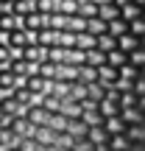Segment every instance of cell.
I'll use <instances>...</instances> for the list:
<instances>
[{
	"label": "cell",
	"instance_id": "obj_1",
	"mask_svg": "<svg viewBox=\"0 0 145 151\" xmlns=\"http://www.w3.org/2000/svg\"><path fill=\"white\" fill-rule=\"evenodd\" d=\"M6 45L14 50V56H22V48H28V31L25 28H14L11 34H6Z\"/></svg>",
	"mask_w": 145,
	"mask_h": 151
},
{
	"label": "cell",
	"instance_id": "obj_2",
	"mask_svg": "<svg viewBox=\"0 0 145 151\" xmlns=\"http://www.w3.org/2000/svg\"><path fill=\"white\" fill-rule=\"evenodd\" d=\"M11 98L20 104V109H22V112H25L28 106H34V104H39V101H42V98H36V95H34V92L28 90L25 84H17L14 90H11Z\"/></svg>",
	"mask_w": 145,
	"mask_h": 151
},
{
	"label": "cell",
	"instance_id": "obj_3",
	"mask_svg": "<svg viewBox=\"0 0 145 151\" xmlns=\"http://www.w3.org/2000/svg\"><path fill=\"white\" fill-rule=\"evenodd\" d=\"M9 126L20 134V140H25V137H34V132L39 129V126H34L31 120L25 118V115H14V118H9Z\"/></svg>",
	"mask_w": 145,
	"mask_h": 151
},
{
	"label": "cell",
	"instance_id": "obj_4",
	"mask_svg": "<svg viewBox=\"0 0 145 151\" xmlns=\"http://www.w3.org/2000/svg\"><path fill=\"white\" fill-rule=\"evenodd\" d=\"M9 67H11V73H14L20 81H25L28 76H34V73H36V65H31V62H28V59H22V56H14Z\"/></svg>",
	"mask_w": 145,
	"mask_h": 151
},
{
	"label": "cell",
	"instance_id": "obj_5",
	"mask_svg": "<svg viewBox=\"0 0 145 151\" xmlns=\"http://www.w3.org/2000/svg\"><path fill=\"white\" fill-rule=\"evenodd\" d=\"M22 115H25L34 126H48V120H50V115H53V112H48L42 104H34V106H28Z\"/></svg>",
	"mask_w": 145,
	"mask_h": 151
},
{
	"label": "cell",
	"instance_id": "obj_6",
	"mask_svg": "<svg viewBox=\"0 0 145 151\" xmlns=\"http://www.w3.org/2000/svg\"><path fill=\"white\" fill-rule=\"evenodd\" d=\"M22 84H25V87H28V90H31L36 98H42V95H48V92H50V81H48V78H42V76H36V73H34V76H28Z\"/></svg>",
	"mask_w": 145,
	"mask_h": 151
},
{
	"label": "cell",
	"instance_id": "obj_7",
	"mask_svg": "<svg viewBox=\"0 0 145 151\" xmlns=\"http://www.w3.org/2000/svg\"><path fill=\"white\" fill-rule=\"evenodd\" d=\"M126 129H129V123L123 120V115H114V118H106V120H103V132H106V137L126 134Z\"/></svg>",
	"mask_w": 145,
	"mask_h": 151
},
{
	"label": "cell",
	"instance_id": "obj_8",
	"mask_svg": "<svg viewBox=\"0 0 145 151\" xmlns=\"http://www.w3.org/2000/svg\"><path fill=\"white\" fill-rule=\"evenodd\" d=\"M17 84H22V81L11 73V67H0V95H9Z\"/></svg>",
	"mask_w": 145,
	"mask_h": 151
},
{
	"label": "cell",
	"instance_id": "obj_9",
	"mask_svg": "<svg viewBox=\"0 0 145 151\" xmlns=\"http://www.w3.org/2000/svg\"><path fill=\"white\" fill-rule=\"evenodd\" d=\"M17 143H20V134H17V132L11 129L9 123H3V126H0V151H6V148H14Z\"/></svg>",
	"mask_w": 145,
	"mask_h": 151
},
{
	"label": "cell",
	"instance_id": "obj_10",
	"mask_svg": "<svg viewBox=\"0 0 145 151\" xmlns=\"http://www.w3.org/2000/svg\"><path fill=\"white\" fill-rule=\"evenodd\" d=\"M14 28H20V17L11 14V11H3V14H0V39H3L6 34H11Z\"/></svg>",
	"mask_w": 145,
	"mask_h": 151
},
{
	"label": "cell",
	"instance_id": "obj_11",
	"mask_svg": "<svg viewBox=\"0 0 145 151\" xmlns=\"http://www.w3.org/2000/svg\"><path fill=\"white\" fill-rule=\"evenodd\" d=\"M34 11H36V0H14L11 3V14H17V17H28Z\"/></svg>",
	"mask_w": 145,
	"mask_h": 151
},
{
	"label": "cell",
	"instance_id": "obj_12",
	"mask_svg": "<svg viewBox=\"0 0 145 151\" xmlns=\"http://www.w3.org/2000/svg\"><path fill=\"white\" fill-rule=\"evenodd\" d=\"M84 65L86 67H101V65H106V53L103 50H98V48H92V50H84Z\"/></svg>",
	"mask_w": 145,
	"mask_h": 151
},
{
	"label": "cell",
	"instance_id": "obj_13",
	"mask_svg": "<svg viewBox=\"0 0 145 151\" xmlns=\"http://www.w3.org/2000/svg\"><path fill=\"white\" fill-rule=\"evenodd\" d=\"M129 62V53L126 50H120V48H114V50H106V65L109 67H114V70H120V67Z\"/></svg>",
	"mask_w": 145,
	"mask_h": 151
},
{
	"label": "cell",
	"instance_id": "obj_14",
	"mask_svg": "<svg viewBox=\"0 0 145 151\" xmlns=\"http://www.w3.org/2000/svg\"><path fill=\"white\" fill-rule=\"evenodd\" d=\"M98 81H101L106 90H112V84L117 81V70L109 67V65H101V67H98Z\"/></svg>",
	"mask_w": 145,
	"mask_h": 151
},
{
	"label": "cell",
	"instance_id": "obj_15",
	"mask_svg": "<svg viewBox=\"0 0 145 151\" xmlns=\"http://www.w3.org/2000/svg\"><path fill=\"white\" fill-rule=\"evenodd\" d=\"M106 146L112 148V151H131V148H134L126 134H112V137H106Z\"/></svg>",
	"mask_w": 145,
	"mask_h": 151
},
{
	"label": "cell",
	"instance_id": "obj_16",
	"mask_svg": "<svg viewBox=\"0 0 145 151\" xmlns=\"http://www.w3.org/2000/svg\"><path fill=\"white\" fill-rule=\"evenodd\" d=\"M84 140L89 143V146H101V143H106V132H103V123L101 126H89L84 134Z\"/></svg>",
	"mask_w": 145,
	"mask_h": 151
},
{
	"label": "cell",
	"instance_id": "obj_17",
	"mask_svg": "<svg viewBox=\"0 0 145 151\" xmlns=\"http://www.w3.org/2000/svg\"><path fill=\"white\" fill-rule=\"evenodd\" d=\"M0 109L6 112V118H14V115H22V109H20V104L11 98V92L9 95H0Z\"/></svg>",
	"mask_w": 145,
	"mask_h": 151
},
{
	"label": "cell",
	"instance_id": "obj_18",
	"mask_svg": "<svg viewBox=\"0 0 145 151\" xmlns=\"http://www.w3.org/2000/svg\"><path fill=\"white\" fill-rule=\"evenodd\" d=\"M126 137L131 140V146H145V123L129 126V129H126Z\"/></svg>",
	"mask_w": 145,
	"mask_h": 151
},
{
	"label": "cell",
	"instance_id": "obj_19",
	"mask_svg": "<svg viewBox=\"0 0 145 151\" xmlns=\"http://www.w3.org/2000/svg\"><path fill=\"white\" fill-rule=\"evenodd\" d=\"M106 34H112V37H123V34H129V22H126L123 17H114V20L106 22Z\"/></svg>",
	"mask_w": 145,
	"mask_h": 151
},
{
	"label": "cell",
	"instance_id": "obj_20",
	"mask_svg": "<svg viewBox=\"0 0 145 151\" xmlns=\"http://www.w3.org/2000/svg\"><path fill=\"white\" fill-rule=\"evenodd\" d=\"M117 48L120 50H126V53H131V50H137L140 48V37H134V34H123V37H117Z\"/></svg>",
	"mask_w": 145,
	"mask_h": 151
},
{
	"label": "cell",
	"instance_id": "obj_21",
	"mask_svg": "<svg viewBox=\"0 0 145 151\" xmlns=\"http://www.w3.org/2000/svg\"><path fill=\"white\" fill-rule=\"evenodd\" d=\"M120 115H123V120H126V123H129V126L145 123V112H142L140 106H131V109H123V112H120Z\"/></svg>",
	"mask_w": 145,
	"mask_h": 151
},
{
	"label": "cell",
	"instance_id": "obj_22",
	"mask_svg": "<svg viewBox=\"0 0 145 151\" xmlns=\"http://www.w3.org/2000/svg\"><path fill=\"white\" fill-rule=\"evenodd\" d=\"M98 11H101V6H98L95 0H81V3H78V17H84V20L98 17Z\"/></svg>",
	"mask_w": 145,
	"mask_h": 151
},
{
	"label": "cell",
	"instance_id": "obj_23",
	"mask_svg": "<svg viewBox=\"0 0 145 151\" xmlns=\"http://www.w3.org/2000/svg\"><path fill=\"white\" fill-rule=\"evenodd\" d=\"M86 34H92V37L106 34V20H101V17H89V20H86Z\"/></svg>",
	"mask_w": 145,
	"mask_h": 151
},
{
	"label": "cell",
	"instance_id": "obj_24",
	"mask_svg": "<svg viewBox=\"0 0 145 151\" xmlns=\"http://www.w3.org/2000/svg\"><path fill=\"white\" fill-rule=\"evenodd\" d=\"M120 17H123L126 22H131V20H137V17H142V9L137 3H126V6H120Z\"/></svg>",
	"mask_w": 145,
	"mask_h": 151
},
{
	"label": "cell",
	"instance_id": "obj_25",
	"mask_svg": "<svg viewBox=\"0 0 145 151\" xmlns=\"http://www.w3.org/2000/svg\"><path fill=\"white\" fill-rule=\"evenodd\" d=\"M95 48L103 50V53H106V50H114V48H117V37H112V34H101L98 42H95Z\"/></svg>",
	"mask_w": 145,
	"mask_h": 151
},
{
	"label": "cell",
	"instance_id": "obj_26",
	"mask_svg": "<svg viewBox=\"0 0 145 151\" xmlns=\"http://www.w3.org/2000/svg\"><path fill=\"white\" fill-rule=\"evenodd\" d=\"M137 101H140V98H137L134 92H117V106H120V112H123V109L137 106Z\"/></svg>",
	"mask_w": 145,
	"mask_h": 151
},
{
	"label": "cell",
	"instance_id": "obj_27",
	"mask_svg": "<svg viewBox=\"0 0 145 151\" xmlns=\"http://www.w3.org/2000/svg\"><path fill=\"white\" fill-rule=\"evenodd\" d=\"M98 17L109 22V20H114V17H120V9H117L114 3H103V6H101V11H98Z\"/></svg>",
	"mask_w": 145,
	"mask_h": 151
},
{
	"label": "cell",
	"instance_id": "obj_28",
	"mask_svg": "<svg viewBox=\"0 0 145 151\" xmlns=\"http://www.w3.org/2000/svg\"><path fill=\"white\" fill-rule=\"evenodd\" d=\"M117 78H126V81H137V78H140V70H137L134 65H129V62H126V65L117 70Z\"/></svg>",
	"mask_w": 145,
	"mask_h": 151
},
{
	"label": "cell",
	"instance_id": "obj_29",
	"mask_svg": "<svg viewBox=\"0 0 145 151\" xmlns=\"http://www.w3.org/2000/svg\"><path fill=\"white\" fill-rule=\"evenodd\" d=\"M129 65H134L137 70H142V67H145V48L131 50V53H129Z\"/></svg>",
	"mask_w": 145,
	"mask_h": 151
},
{
	"label": "cell",
	"instance_id": "obj_30",
	"mask_svg": "<svg viewBox=\"0 0 145 151\" xmlns=\"http://www.w3.org/2000/svg\"><path fill=\"white\" fill-rule=\"evenodd\" d=\"M11 59H14V50L6 45V39H0V67H9Z\"/></svg>",
	"mask_w": 145,
	"mask_h": 151
},
{
	"label": "cell",
	"instance_id": "obj_31",
	"mask_svg": "<svg viewBox=\"0 0 145 151\" xmlns=\"http://www.w3.org/2000/svg\"><path fill=\"white\" fill-rule=\"evenodd\" d=\"M78 3L81 0H59V14H78Z\"/></svg>",
	"mask_w": 145,
	"mask_h": 151
},
{
	"label": "cell",
	"instance_id": "obj_32",
	"mask_svg": "<svg viewBox=\"0 0 145 151\" xmlns=\"http://www.w3.org/2000/svg\"><path fill=\"white\" fill-rule=\"evenodd\" d=\"M129 31L134 34V37H140V39H142V37H145V17H137V20H131V22H129Z\"/></svg>",
	"mask_w": 145,
	"mask_h": 151
},
{
	"label": "cell",
	"instance_id": "obj_33",
	"mask_svg": "<svg viewBox=\"0 0 145 151\" xmlns=\"http://www.w3.org/2000/svg\"><path fill=\"white\" fill-rule=\"evenodd\" d=\"M131 92H134L137 98H145V76L140 73V78L134 81V87H131Z\"/></svg>",
	"mask_w": 145,
	"mask_h": 151
},
{
	"label": "cell",
	"instance_id": "obj_34",
	"mask_svg": "<svg viewBox=\"0 0 145 151\" xmlns=\"http://www.w3.org/2000/svg\"><path fill=\"white\" fill-rule=\"evenodd\" d=\"M3 11H11V3H0V14Z\"/></svg>",
	"mask_w": 145,
	"mask_h": 151
},
{
	"label": "cell",
	"instance_id": "obj_35",
	"mask_svg": "<svg viewBox=\"0 0 145 151\" xmlns=\"http://www.w3.org/2000/svg\"><path fill=\"white\" fill-rule=\"evenodd\" d=\"M3 123H9V118H6V112L0 109V126H3Z\"/></svg>",
	"mask_w": 145,
	"mask_h": 151
},
{
	"label": "cell",
	"instance_id": "obj_36",
	"mask_svg": "<svg viewBox=\"0 0 145 151\" xmlns=\"http://www.w3.org/2000/svg\"><path fill=\"white\" fill-rule=\"evenodd\" d=\"M112 3H114V6H117V9H120V6H126V3H131V0H112Z\"/></svg>",
	"mask_w": 145,
	"mask_h": 151
},
{
	"label": "cell",
	"instance_id": "obj_37",
	"mask_svg": "<svg viewBox=\"0 0 145 151\" xmlns=\"http://www.w3.org/2000/svg\"><path fill=\"white\" fill-rule=\"evenodd\" d=\"M131 3H137V6H140V9H142V6H145V0H131Z\"/></svg>",
	"mask_w": 145,
	"mask_h": 151
},
{
	"label": "cell",
	"instance_id": "obj_38",
	"mask_svg": "<svg viewBox=\"0 0 145 151\" xmlns=\"http://www.w3.org/2000/svg\"><path fill=\"white\" fill-rule=\"evenodd\" d=\"M140 48H145V37H142V39H140Z\"/></svg>",
	"mask_w": 145,
	"mask_h": 151
},
{
	"label": "cell",
	"instance_id": "obj_39",
	"mask_svg": "<svg viewBox=\"0 0 145 151\" xmlns=\"http://www.w3.org/2000/svg\"><path fill=\"white\" fill-rule=\"evenodd\" d=\"M0 3H14V0H0Z\"/></svg>",
	"mask_w": 145,
	"mask_h": 151
},
{
	"label": "cell",
	"instance_id": "obj_40",
	"mask_svg": "<svg viewBox=\"0 0 145 151\" xmlns=\"http://www.w3.org/2000/svg\"><path fill=\"white\" fill-rule=\"evenodd\" d=\"M142 17H145V6H142Z\"/></svg>",
	"mask_w": 145,
	"mask_h": 151
}]
</instances>
